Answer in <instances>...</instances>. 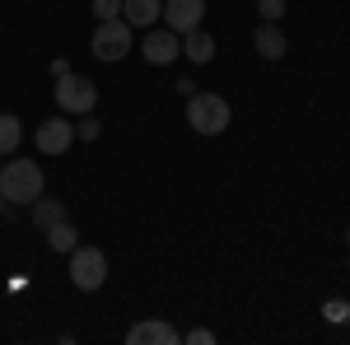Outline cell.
<instances>
[{
    "label": "cell",
    "mask_w": 350,
    "mask_h": 345,
    "mask_svg": "<svg viewBox=\"0 0 350 345\" xmlns=\"http://www.w3.org/2000/svg\"><path fill=\"white\" fill-rule=\"evenodd\" d=\"M19 140H24V122L14 112H0V154H14Z\"/></svg>",
    "instance_id": "obj_14"
},
{
    "label": "cell",
    "mask_w": 350,
    "mask_h": 345,
    "mask_svg": "<svg viewBox=\"0 0 350 345\" xmlns=\"http://www.w3.org/2000/svg\"><path fill=\"white\" fill-rule=\"evenodd\" d=\"M201 19H206V0H163V28H173L178 38L201 28Z\"/></svg>",
    "instance_id": "obj_7"
},
{
    "label": "cell",
    "mask_w": 350,
    "mask_h": 345,
    "mask_svg": "<svg viewBox=\"0 0 350 345\" xmlns=\"http://www.w3.org/2000/svg\"><path fill=\"white\" fill-rule=\"evenodd\" d=\"M0 210H5V196H0Z\"/></svg>",
    "instance_id": "obj_21"
},
{
    "label": "cell",
    "mask_w": 350,
    "mask_h": 345,
    "mask_svg": "<svg viewBox=\"0 0 350 345\" xmlns=\"http://www.w3.org/2000/svg\"><path fill=\"white\" fill-rule=\"evenodd\" d=\"M346 243H350V229H346Z\"/></svg>",
    "instance_id": "obj_22"
},
{
    "label": "cell",
    "mask_w": 350,
    "mask_h": 345,
    "mask_svg": "<svg viewBox=\"0 0 350 345\" xmlns=\"http://www.w3.org/2000/svg\"><path fill=\"white\" fill-rule=\"evenodd\" d=\"M75 238H80V234H75V224H70V219H61V224H52V229H47V243H52V252H66V257L80 247Z\"/></svg>",
    "instance_id": "obj_15"
},
{
    "label": "cell",
    "mask_w": 350,
    "mask_h": 345,
    "mask_svg": "<svg viewBox=\"0 0 350 345\" xmlns=\"http://www.w3.org/2000/svg\"><path fill=\"white\" fill-rule=\"evenodd\" d=\"M42 163L38 159H10L0 168V196H5V206H33L38 196H42Z\"/></svg>",
    "instance_id": "obj_1"
},
{
    "label": "cell",
    "mask_w": 350,
    "mask_h": 345,
    "mask_svg": "<svg viewBox=\"0 0 350 345\" xmlns=\"http://www.w3.org/2000/svg\"><path fill=\"white\" fill-rule=\"evenodd\" d=\"M126 341H131V345H178V341H183V331L168 327V322H135L131 331H126Z\"/></svg>",
    "instance_id": "obj_9"
},
{
    "label": "cell",
    "mask_w": 350,
    "mask_h": 345,
    "mask_svg": "<svg viewBox=\"0 0 350 345\" xmlns=\"http://www.w3.org/2000/svg\"><path fill=\"white\" fill-rule=\"evenodd\" d=\"M70 140H75V126L66 117H52V122L38 126V154H66Z\"/></svg>",
    "instance_id": "obj_8"
},
{
    "label": "cell",
    "mask_w": 350,
    "mask_h": 345,
    "mask_svg": "<svg viewBox=\"0 0 350 345\" xmlns=\"http://www.w3.org/2000/svg\"><path fill=\"white\" fill-rule=\"evenodd\" d=\"M229 103L219 98V94H206V89H196V94H187V126L196 135H219L229 131Z\"/></svg>",
    "instance_id": "obj_2"
},
{
    "label": "cell",
    "mask_w": 350,
    "mask_h": 345,
    "mask_svg": "<svg viewBox=\"0 0 350 345\" xmlns=\"http://www.w3.org/2000/svg\"><path fill=\"white\" fill-rule=\"evenodd\" d=\"M187 341H191V345H211V341H215V331H206V327H196V331H187Z\"/></svg>",
    "instance_id": "obj_20"
},
{
    "label": "cell",
    "mask_w": 350,
    "mask_h": 345,
    "mask_svg": "<svg viewBox=\"0 0 350 345\" xmlns=\"http://www.w3.org/2000/svg\"><path fill=\"white\" fill-rule=\"evenodd\" d=\"M257 14H262V24H280L285 19V0H257Z\"/></svg>",
    "instance_id": "obj_17"
},
{
    "label": "cell",
    "mask_w": 350,
    "mask_h": 345,
    "mask_svg": "<svg viewBox=\"0 0 350 345\" xmlns=\"http://www.w3.org/2000/svg\"><path fill=\"white\" fill-rule=\"evenodd\" d=\"M61 219H66V201H52V196H38V201H33V224H38L42 234H47L52 224H61Z\"/></svg>",
    "instance_id": "obj_13"
},
{
    "label": "cell",
    "mask_w": 350,
    "mask_h": 345,
    "mask_svg": "<svg viewBox=\"0 0 350 345\" xmlns=\"http://www.w3.org/2000/svg\"><path fill=\"white\" fill-rule=\"evenodd\" d=\"M140 56L150 66H173L183 56V38L173 28H145V42H140Z\"/></svg>",
    "instance_id": "obj_6"
},
{
    "label": "cell",
    "mask_w": 350,
    "mask_h": 345,
    "mask_svg": "<svg viewBox=\"0 0 350 345\" xmlns=\"http://www.w3.org/2000/svg\"><path fill=\"white\" fill-rule=\"evenodd\" d=\"M122 19L131 28H154L163 19V0H122Z\"/></svg>",
    "instance_id": "obj_10"
},
{
    "label": "cell",
    "mask_w": 350,
    "mask_h": 345,
    "mask_svg": "<svg viewBox=\"0 0 350 345\" xmlns=\"http://www.w3.org/2000/svg\"><path fill=\"white\" fill-rule=\"evenodd\" d=\"M75 135H80V140H98V135H103V122H98V117H89V112H80Z\"/></svg>",
    "instance_id": "obj_16"
},
{
    "label": "cell",
    "mask_w": 350,
    "mask_h": 345,
    "mask_svg": "<svg viewBox=\"0 0 350 345\" xmlns=\"http://www.w3.org/2000/svg\"><path fill=\"white\" fill-rule=\"evenodd\" d=\"M94 19H98V24L122 19V0H94Z\"/></svg>",
    "instance_id": "obj_18"
},
{
    "label": "cell",
    "mask_w": 350,
    "mask_h": 345,
    "mask_svg": "<svg viewBox=\"0 0 350 345\" xmlns=\"http://www.w3.org/2000/svg\"><path fill=\"white\" fill-rule=\"evenodd\" d=\"M89 52L98 56V61H122V56L131 52V24L126 19H108V24L94 28V42H89Z\"/></svg>",
    "instance_id": "obj_4"
},
{
    "label": "cell",
    "mask_w": 350,
    "mask_h": 345,
    "mask_svg": "<svg viewBox=\"0 0 350 345\" xmlns=\"http://www.w3.org/2000/svg\"><path fill=\"white\" fill-rule=\"evenodd\" d=\"M183 56H187L191 66H211V61H215V38L201 33V28L183 33Z\"/></svg>",
    "instance_id": "obj_12"
},
{
    "label": "cell",
    "mask_w": 350,
    "mask_h": 345,
    "mask_svg": "<svg viewBox=\"0 0 350 345\" xmlns=\"http://www.w3.org/2000/svg\"><path fill=\"white\" fill-rule=\"evenodd\" d=\"M346 271H350V262H346Z\"/></svg>",
    "instance_id": "obj_23"
},
{
    "label": "cell",
    "mask_w": 350,
    "mask_h": 345,
    "mask_svg": "<svg viewBox=\"0 0 350 345\" xmlns=\"http://www.w3.org/2000/svg\"><path fill=\"white\" fill-rule=\"evenodd\" d=\"M98 103V84L84 80V75H61L56 80V107L61 112H94Z\"/></svg>",
    "instance_id": "obj_5"
},
{
    "label": "cell",
    "mask_w": 350,
    "mask_h": 345,
    "mask_svg": "<svg viewBox=\"0 0 350 345\" xmlns=\"http://www.w3.org/2000/svg\"><path fill=\"white\" fill-rule=\"evenodd\" d=\"M70 280H75V290H84V294L103 290V280H108V257H103L98 247H75V252H70Z\"/></svg>",
    "instance_id": "obj_3"
},
{
    "label": "cell",
    "mask_w": 350,
    "mask_h": 345,
    "mask_svg": "<svg viewBox=\"0 0 350 345\" xmlns=\"http://www.w3.org/2000/svg\"><path fill=\"white\" fill-rule=\"evenodd\" d=\"M252 47L262 52V61H280V56L290 52V38L280 33V24H262L252 33Z\"/></svg>",
    "instance_id": "obj_11"
},
{
    "label": "cell",
    "mask_w": 350,
    "mask_h": 345,
    "mask_svg": "<svg viewBox=\"0 0 350 345\" xmlns=\"http://www.w3.org/2000/svg\"><path fill=\"white\" fill-rule=\"evenodd\" d=\"M323 318L327 322H346L350 318V303H346V299H332V303H323Z\"/></svg>",
    "instance_id": "obj_19"
}]
</instances>
